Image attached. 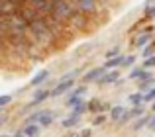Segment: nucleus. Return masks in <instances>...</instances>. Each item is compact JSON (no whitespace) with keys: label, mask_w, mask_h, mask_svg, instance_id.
<instances>
[{"label":"nucleus","mask_w":155,"mask_h":137,"mask_svg":"<svg viewBox=\"0 0 155 137\" xmlns=\"http://www.w3.org/2000/svg\"><path fill=\"white\" fill-rule=\"evenodd\" d=\"M2 4H4V0H0V6H2Z\"/></svg>","instance_id":"37"},{"label":"nucleus","mask_w":155,"mask_h":137,"mask_svg":"<svg viewBox=\"0 0 155 137\" xmlns=\"http://www.w3.org/2000/svg\"><path fill=\"white\" fill-rule=\"evenodd\" d=\"M134 63H136V55H128V57L124 59V63H122V67H134Z\"/></svg>","instance_id":"27"},{"label":"nucleus","mask_w":155,"mask_h":137,"mask_svg":"<svg viewBox=\"0 0 155 137\" xmlns=\"http://www.w3.org/2000/svg\"><path fill=\"white\" fill-rule=\"evenodd\" d=\"M51 6H53L51 16L55 20H59V22H63V24H69V20H71L73 14L77 12L75 4H73L71 0H51Z\"/></svg>","instance_id":"1"},{"label":"nucleus","mask_w":155,"mask_h":137,"mask_svg":"<svg viewBox=\"0 0 155 137\" xmlns=\"http://www.w3.org/2000/svg\"><path fill=\"white\" fill-rule=\"evenodd\" d=\"M12 2H16V4H26L28 0H12Z\"/></svg>","instance_id":"35"},{"label":"nucleus","mask_w":155,"mask_h":137,"mask_svg":"<svg viewBox=\"0 0 155 137\" xmlns=\"http://www.w3.org/2000/svg\"><path fill=\"white\" fill-rule=\"evenodd\" d=\"M147 137H153V135H147Z\"/></svg>","instance_id":"40"},{"label":"nucleus","mask_w":155,"mask_h":137,"mask_svg":"<svg viewBox=\"0 0 155 137\" xmlns=\"http://www.w3.org/2000/svg\"><path fill=\"white\" fill-rule=\"evenodd\" d=\"M147 129H149V131H155V114L151 116V122H149V126H147Z\"/></svg>","instance_id":"31"},{"label":"nucleus","mask_w":155,"mask_h":137,"mask_svg":"<svg viewBox=\"0 0 155 137\" xmlns=\"http://www.w3.org/2000/svg\"><path fill=\"white\" fill-rule=\"evenodd\" d=\"M10 102H12V96H10V94H4V96H0V110H2L4 106H8Z\"/></svg>","instance_id":"28"},{"label":"nucleus","mask_w":155,"mask_h":137,"mask_svg":"<svg viewBox=\"0 0 155 137\" xmlns=\"http://www.w3.org/2000/svg\"><path fill=\"white\" fill-rule=\"evenodd\" d=\"M2 137H8V135H2Z\"/></svg>","instance_id":"39"},{"label":"nucleus","mask_w":155,"mask_h":137,"mask_svg":"<svg viewBox=\"0 0 155 137\" xmlns=\"http://www.w3.org/2000/svg\"><path fill=\"white\" fill-rule=\"evenodd\" d=\"M124 59H126V57L118 55V57H114V59H108V61H106L102 67L106 68V71H114V68H120V67H122V63H124Z\"/></svg>","instance_id":"11"},{"label":"nucleus","mask_w":155,"mask_h":137,"mask_svg":"<svg viewBox=\"0 0 155 137\" xmlns=\"http://www.w3.org/2000/svg\"><path fill=\"white\" fill-rule=\"evenodd\" d=\"M151 110H153V114H155V102L151 104Z\"/></svg>","instance_id":"36"},{"label":"nucleus","mask_w":155,"mask_h":137,"mask_svg":"<svg viewBox=\"0 0 155 137\" xmlns=\"http://www.w3.org/2000/svg\"><path fill=\"white\" fill-rule=\"evenodd\" d=\"M71 2L75 4L77 10L83 12V14H87V16H94L96 12H98V8H100L98 0H71Z\"/></svg>","instance_id":"2"},{"label":"nucleus","mask_w":155,"mask_h":137,"mask_svg":"<svg viewBox=\"0 0 155 137\" xmlns=\"http://www.w3.org/2000/svg\"><path fill=\"white\" fill-rule=\"evenodd\" d=\"M91 16H87V14H83V12H79L77 10L75 14H73V18L69 20V24H71L75 30H88L91 27Z\"/></svg>","instance_id":"3"},{"label":"nucleus","mask_w":155,"mask_h":137,"mask_svg":"<svg viewBox=\"0 0 155 137\" xmlns=\"http://www.w3.org/2000/svg\"><path fill=\"white\" fill-rule=\"evenodd\" d=\"M153 84H155V78H151V80H140L137 88H140V92H141V94H147V92L153 88Z\"/></svg>","instance_id":"18"},{"label":"nucleus","mask_w":155,"mask_h":137,"mask_svg":"<svg viewBox=\"0 0 155 137\" xmlns=\"http://www.w3.org/2000/svg\"><path fill=\"white\" fill-rule=\"evenodd\" d=\"M51 96V90H45V88H39V90L34 92V98H31V102L26 106V110H31L34 106H39V104L43 102V100H47Z\"/></svg>","instance_id":"6"},{"label":"nucleus","mask_w":155,"mask_h":137,"mask_svg":"<svg viewBox=\"0 0 155 137\" xmlns=\"http://www.w3.org/2000/svg\"><path fill=\"white\" fill-rule=\"evenodd\" d=\"M39 116H41V112H34V114H31L30 118L26 119V126H31V123H39Z\"/></svg>","instance_id":"24"},{"label":"nucleus","mask_w":155,"mask_h":137,"mask_svg":"<svg viewBox=\"0 0 155 137\" xmlns=\"http://www.w3.org/2000/svg\"><path fill=\"white\" fill-rule=\"evenodd\" d=\"M143 72H145L143 67H136L132 72H130V78H141V76H143Z\"/></svg>","instance_id":"23"},{"label":"nucleus","mask_w":155,"mask_h":137,"mask_svg":"<svg viewBox=\"0 0 155 137\" xmlns=\"http://www.w3.org/2000/svg\"><path fill=\"white\" fill-rule=\"evenodd\" d=\"M149 39H151V33H145V31H141L140 35H136V39H134V45H136V47H145V45H149Z\"/></svg>","instance_id":"13"},{"label":"nucleus","mask_w":155,"mask_h":137,"mask_svg":"<svg viewBox=\"0 0 155 137\" xmlns=\"http://www.w3.org/2000/svg\"><path fill=\"white\" fill-rule=\"evenodd\" d=\"M63 137H81V133H67V135H63Z\"/></svg>","instance_id":"33"},{"label":"nucleus","mask_w":155,"mask_h":137,"mask_svg":"<svg viewBox=\"0 0 155 137\" xmlns=\"http://www.w3.org/2000/svg\"><path fill=\"white\" fill-rule=\"evenodd\" d=\"M87 110H88V104H87V102L83 100L81 104H77V106H75V108L71 110V114H75V116H81V118H83V114H84Z\"/></svg>","instance_id":"21"},{"label":"nucleus","mask_w":155,"mask_h":137,"mask_svg":"<svg viewBox=\"0 0 155 137\" xmlns=\"http://www.w3.org/2000/svg\"><path fill=\"white\" fill-rule=\"evenodd\" d=\"M106 72H108V71H106L104 67H94V68H91L88 72H84L83 82H84V84H87V82H98V80L102 78Z\"/></svg>","instance_id":"5"},{"label":"nucleus","mask_w":155,"mask_h":137,"mask_svg":"<svg viewBox=\"0 0 155 137\" xmlns=\"http://www.w3.org/2000/svg\"><path fill=\"white\" fill-rule=\"evenodd\" d=\"M143 18L145 20H153L155 18V4H147V6H143Z\"/></svg>","instance_id":"22"},{"label":"nucleus","mask_w":155,"mask_h":137,"mask_svg":"<svg viewBox=\"0 0 155 137\" xmlns=\"http://www.w3.org/2000/svg\"><path fill=\"white\" fill-rule=\"evenodd\" d=\"M84 92H87V84H81V86H75L69 94V98H83Z\"/></svg>","instance_id":"20"},{"label":"nucleus","mask_w":155,"mask_h":137,"mask_svg":"<svg viewBox=\"0 0 155 137\" xmlns=\"http://www.w3.org/2000/svg\"><path fill=\"white\" fill-rule=\"evenodd\" d=\"M149 122H151V116L145 114V116H141V118H137L136 122H134L132 129H134V131H140V129H143V127H147V126H149Z\"/></svg>","instance_id":"10"},{"label":"nucleus","mask_w":155,"mask_h":137,"mask_svg":"<svg viewBox=\"0 0 155 137\" xmlns=\"http://www.w3.org/2000/svg\"><path fill=\"white\" fill-rule=\"evenodd\" d=\"M92 135V129H83L81 131V137H91Z\"/></svg>","instance_id":"32"},{"label":"nucleus","mask_w":155,"mask_h":137,"mask_svg":"<svg viewBox=\"0 0 155 137\" xmlns=\"http://www.w3.org/2000/svg\"><path fill=\"white\" fill-rule=\"evenodd\" d=\"M81 119H83V118H81V116L69 114V118H65V119H63V127H75L77 123L81 122Z\"/></svg>","instance_id":"19"},{"label":"nucleus","mask_w":155,"mask_h":137,"mask_svg":"<svg viewBox=\"0 0 155 137\" xmlns=\"http://www.w3.org/2000/svg\"><path fill=\"white\" fill-rule=\"evenodd\" d=\"M104 55H106V61H108V59H114V57H118V55H120V47H112V49H108Z\"/></svg>","instance_id":"25"},{"label":"nucleus","mask_w":155,"mask_h":137,"mask_svg":"<svg viewBox=\"0 0 155 137\" xmlns=\"http://www.w3.org/2000/svg\"><path fill=\"white\" fill-rule=\"evenodd\" d=\"M124 112H126V108L120 106V104H118V106H112V110H110V116H108V118L112 119V122H118V123H120V119H122V116H124Z\"/></svg>","instance_id":"12"},{"label":"nucleus","mask_w":155,"mask_h":137,"mask_svg":"<svg viewBox=\"0 0 155 137\" xmlns=\"http://www.w3.org/2000/svg\"><path fill=\"white\" fill-rule=\"evenodd\" d=\"M47 78H49V71H47V68H43V71H39L38 75L31 78V82H30V84H31V86H41V84L45 82Z\"/></svg>","instance_id":"9"},{"label":"nucleus","mask_w":155,"mask_h":137,"mask_svg":"<svg viewBox=\"0 0 155 137\" xmlns=\"http://www.w3.org/2000/svg\"><path fill=\"white\" fill-rule=\"evenodd\" d=\"M53 119H55L53 112H41V116H39V126L41 127H49L53 123Z\"/></svg>","instance_id":"15"},{"label":"nucleus","mask_w":155,"mask_h":137,"mask_svg":"<svg viewBox=\"0 0 155 137\" xmlns=\"http://www.w3.org/2000/svg\"><path fill=\"white\" fill-rule=\"evenodd\" d=\"M73 88H75V80H59V82L51 88V96L49 98H57V96L65 94V92H71Z\"/></svg>","instance_id":"4"},{"label":"nucleus","mask_w":155,"mask_h":137,"mask_svg":"<svg viewBox=\"0 0 155 137\" xmlns=\"http://www.w3.org/2000/svg\"><path fill=\"white\" fill-rule=\"evenodd\" d=\"M120 78H122V76H120V71H118V68H114V71H108V72H106V75L96 84H98V86H108V84H114V86H116V82Z\"/></svg>","instance_id":"7"},{"label":"nucleus","mask_w":155,"mask_h":137,"mask_svg":"<svg viewBox=\"0 0 155 137\" xmlns=\"http://www.w3.org/2000/svg\"><path fill=\"white\" fill-rule=\"evenodd\" d=\"M88 104V112H92V114H102V100L100 98H92L91 102H87Z\"/></svg>","instance_id":"14"},{"label":"nucleus","mask_w":155,"mask_h":137,"mask_svg":"<svg viewBox=\"0 0 155 137\" xmlns=\"http://www.w3.org/2000/svg\"><path fill=\"white\" fill-rule=\"evenodd\" d=\"M106 119H108V116H104V114H96V118L92 119V126H102Z\"/></svg>","instance_id":"26"},{"label":"nucleus","mask_w":155,"mask_h":137,"mask_svg":"<svg viewBox=\"0 0 155 137\" xmlns=\"http://www.w3.org/2000/svg\"><path fill=\"white\" fill-rule=\"evenodd\" d=\"M141 67H143L145 71L153 68V67H155V57H149V59H145V61H143V65H141Z\"/></svg>","instance_id":"30"},{"label":"nucleus","mask_w":155,"mask_h":137,"mask_svg":"<svg viewBox=\"0 0 155 137\" xmlns=\"http://www.w3.org/2000/svg\"><path fill=\"white\" fill-rule=\"evenodd\" d=\"M20 16H22V18L26 20L28 24L41 20V14H39V12L35 10V8H30V6H24V8H22V12H20Z\"/></svg>","instance_id":"8"},{"label":"nucleus","mask_w":155,"mask_h":137,"mask_svg":"<svg viewBox=\"0 0 155 137\" xmlns=\"http://www.w3.org/2000/svg\"><path fill=\"white\" fill-rule=\"evenodd\" d=\"M153 100H155V86L147 92V94H143V104L145 102H153Z\"/></svg>","instance_id":"29"},{"label":"nucleus","mask_w":155,"mask_h":137,"mask_svg":"<svg viewBox=\"0 0 155 137\" xmlns=\"http://www.w3.org/2000/svg\"><path fill=\"white\" fill-rule=\"evenodd\" d=\"M14 137H26V135H24V131H16V135Z\"/></svg>","instance_id":"34"},{"label":"nucleus","mask_w":155,"mask_h":137,"mask_svg":"<svg viewBox=\"0 0 155 137\" xmlns=\"http://www.w3.org/2000/svg\"><path fill=\"white\" fill-rule=\"evenodd\" d=\"M0 112H2V110H0Z\"/></svg>","instance_id":"41"},{"label":"nucleus","mask_w":155,"mask_h":137,"mask_svg":"<svg viewBox=\"0 0 155 137\" xmlns=\"http://www.w3.org/2000/svg\"><path fill=\"white\" fill-rule=\"evenodd\" d=\"M39 129H41L39 123H31V126H26L22 131H24V135H26V137H35V135H39Z\"/></svg>","instance_id":"16"},{"label":"nucleus","mask_w":155,"mask_h":137,"mask_svg":"<svg viewBox=\"0 0 155 137\" xmlns=\"http://www.w3.org/2000/svg\"><path fill=\"white\" fill-rule=\"evenodd\" d=\"M128 100H130V104H132V108H136V106H143V94H141V92L130 94V96H128Z\"/></svg>","instance_id":"17"},{"label":"nucleus","mask_w":155,"mask_h":137,"mask_svg":"<svg viewBox=\"0 0 155 137\" xmlns=\"http://www.w3.org/2000/svg\"><path fill=\"white\" fill-rule=\"evenodd\" d=\"M149 2H155V0H149Z\"/></svg>","instance_id":"38"}]
</instances>
